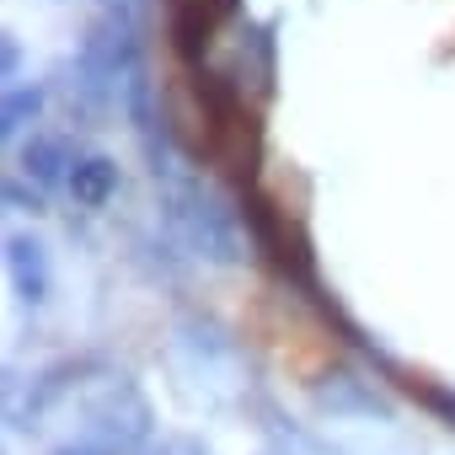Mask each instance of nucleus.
<instances>
[{
    "instance_id": "obj_8",
    "label": "nucleus",
    "mask_w": 455,
    "mask_h": 455,
    "mask_svg": "<svg viewBox=\"0 0 455 455\" xmlns=\"http://www.w3.org/2000/svg\"><path fill=\"white\" fill-rule=\"evenodd\" d=\"M54 455H129V450H118L108 434H97V428H86L81 439H70V444H60Z\"/></svg>"
},
{
    "instance_id": "obj_4",
    "label": "nucleus",
    "mask_w": 455,
    "mask_h": 455,
    "mask_svg": "<svg viewBox=\"0 0 455 455\" xmlns=\"http://www.w3.org/2000/svg\"><path fill=\"white\" fill-rule=\"evenodd\" d=\"M60 193H65L76 209H102V204L118 193V166H113L108 156H97V150H76L70 177H65Z\"/></svg>"
},
{
    "instance_id": "obj_5",
    "label": "nucleus",
    "mask_w": 455,
    "mask_h": 455,
    "mask_svg": "<svg viewBox=\"0 0 455 455\" xmlns=\"http://www.w3.org/2000/svg\"><path fill=\"white\" fill-rule=\"evenodd\" d=\"M6 268H12V284H17V295H22L28 306H44V300H49L54 274H49V258H44V247H38L33 236H22V231L6 236Z\"/></svg>"
},
{
    "instance_id": "obj_6",
    "label": "nucleus",
    "mask_w": 455,
    "mask_h": 455,
    "mask_svg": "<svg viewBox=\"0 0 455 455\" xmlns=\"http://www.w3.org/2000/svg\"><path fill=\"white\" fill-rule=\"evenodd\" d=\"M44 113V92L38 86H6V102H0V129H6V140H22V129Z\"/></svg>"
},
{
    "instance_id": "obj_2",
    "label": "nucleus",
    "mask_w": 455,
    "mask_h": 455,
    "mask_svg": "<svg viewBox=\"0 0 455 455\" xmlns=\"http://www.w3.org/2000/svg\"><path fill=\"white\" fill-rule=\"evenodd\" d=\"M134 70H140V38H134L129 12H102L92 22V33L81 38V49H76V86H81V97L102 108V102H113L129 86Z\"/></svg>"
},
{
    "instance_id": "obj_3",
    "label": "nucleus",
    "mask_w": 455,
    "mask_h": 455,
    "mask_svg": "<svg viewBox=\"0 0 455 455\" xmlns=\"http://www.w3.org/2000/svg\"><path fill=\"white\" fill-rule=\"evenodd\" d=\"M76 150L81 145H70L65 134H33L22 150H17V177H33V188L38 193H60L65 188V177H70V161H76Z\"/></svg>"
},
{
    "instance_id": "obj_9",
    "label": "nucleus",
    "mask_w": 455,
    "mask_h": 455,
    "mask_svg": "<svg viewBox=\"0 0 455 455\" xmlns=\"http://www.w3.org/2000/svg\"><path fill=\"white\" fill-rule=\"evenodd\" d=\"M423 402H428L439 418H450V423H455V391H444V386H423Z\"/></svg>"
},
{
    "instance_id": "obj_1",
    "label": "nucleus",
    "mask_w": 455,
    "mask_h": 455,
    "mask_svg": "<svg viewBox=\"0 0 455 455\" xmlns=\"http://www.w3.org/2000/svg\"><path fill=\"white\" fill-rule=\"evenodd\" d=\"M166 231L182 252L209 258V263H236L242 258V236H236V220L214 193H204L198 177H172L166 182Z\"/></svg>"
},
{
    "instance_id": "obj_7",
    "label": "nucleus",
    "mask_w": 455,
    "mask_h": 455,
    "mask_svg": "<svg viewBox=\"0 0 455 455\" xmlns=\"http://www.w3.org/2000/svg\"><path fill=\"white\" fill-rule=\"evenodd\" d=\"M134 455H204L198 439H182V434H150Z\"/></svg>"
}]
</instances>
